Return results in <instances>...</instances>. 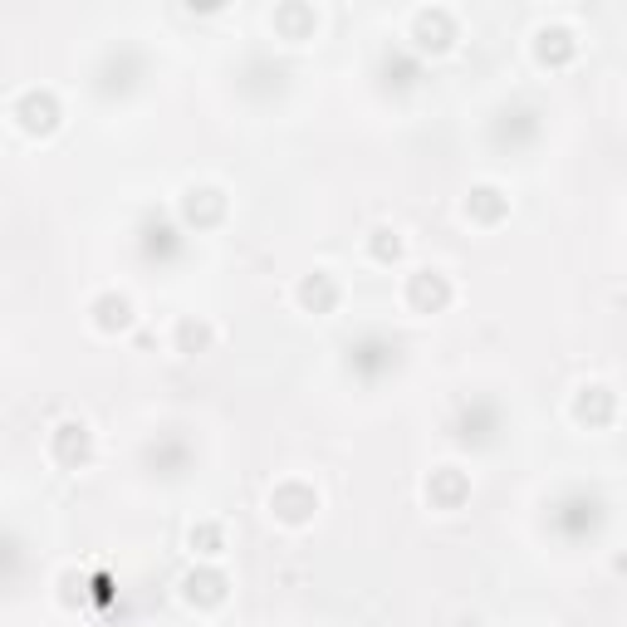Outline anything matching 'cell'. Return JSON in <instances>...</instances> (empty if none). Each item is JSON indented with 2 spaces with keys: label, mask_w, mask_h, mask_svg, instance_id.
<instances>
[{
  "label": "cell",
  "mask_w": 627,
  "mask_h": 627,
  "mask_svg": "<svg viewBox=\"0 0 627 627\" xmlns=\"http://www.w3.org/2000/svg\"><path fill=\"white\" fill-rule=\"evenodd\" d=\"M299 294H304V304H328V299H333V284H328L324 274H314V279L304 284Z\"/></svg>",
  "instance_id": "6da1fadb"
},
{
  "label": "cell",
  "mask_w": 627,
  "mask_h": 627,
  "mask_svg": "<svg viewBox=\"0 0 627 627\" xmlns=\"http://www.w3.org/2000/svg\"><path fill=\"white\" fill-rule=\"evenodd\" d=\"M412 290H417V299H431V304H436V299H446V284H441V279H417Z\"/></svg>",
  "instance_id": "7a4b0ae2"
}]
</instances>
